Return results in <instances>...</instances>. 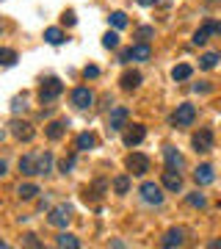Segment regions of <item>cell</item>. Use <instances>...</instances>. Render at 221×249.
I'll use <instances>...</instances> for the list:
<instances>
[{"label": "cell", "mask_w": 221, "mask_h": 249, "mask_svg": "<svg viewBox=\"0 0 221 249\" xmlns=\"http://www.w3.org/2000/svg\"><path fill=\"white\" fill-rule=\"evenodd\" d=\"M64 91V83L58 78H47L42 83V89H39V100H42V106H47V103H53L58 94Z\"/></svg>", "instance_id": "6da1fadb"}, {"label": "cell", "mask_w": 221, "mask_h": 249, "mask_svg": "<svg viewBox=\"0 0 221 249\" xmlns=\"http://www.w3.org/2000/svg\"><path fill=\"white\" fill-rule=\"evenodd\" d=\"M72 106L78 108V111H88V108L94 106V91L88 89V86L72 89Z\"/></svg>", "instance_id": "7a4b0ae2"}, {"label": "cell", "mask_w": 221, "mask_h": 249, "mask_svg": "<svg viewBox=\"0 0 221 249\" xmlns=\"http://www.w3.org/2000/svg\"><path fill=\"white\" fill-rule=\"evenodd\" d=\"M196 119V108L191 106V103H183V106H177L174 116H171V122L177 124V127H191Z\"/></svg>", "instance_id": "3957f363"}, {"label": "cell", "mask_w": 221, "mask_h": 249, "mask_svg": "<svg viewBox=\"0 0 221 249\" xmlns=\"http://www.w3.org/2000/svg\"><path fill=\"white\" fill-rule=\"evenodd\" d=\"M69 219H72V208L69 205H58V208H53L50 216H47V222L53 224V227H67Z\"/></svg>", "instance_id": "277c9868"}, {"label": "cell", "mask_w": 221, "mask_h": 249, "mask_svg": "<svg viewBox=\"0 0 221 249\" xmlns=\"http://www.w3.org/2000/svg\"><path fill=\"white\" fill-rule=\"evenodd\" d=\"M127 169H130V175H147L150 172V158L147 155H141V152H133L130 158H127Z\"/></svg>", "instance_id": "5b68a950"}, {"label": "cell", "mask_w": 221, "mask_h": 249, "mask_svg": "<svg viewBox=\"0 0 221 249\" xmlns=\"http://www.w3.org/2000/svg\"><path fill=\"white\" fill-rule=\"evenodd\" d=\"M191 144H194V150L199 155H207L213 150V130H199V133H194Z\"/></svg>", "instance_id": "8992f818"}, {"label": "cell", "mask_w": 221, "mask_h": 249, "mask_svg": "<svg viewBox=\"0 0 221 249\" xmlns=\"http://www.w3.org/2000/svg\"><path fill=\"white\" fill-rule=\"evenodd\" d=\"M141 199L147 205H160L163 202V191H160L158 183H144L141 186Z\"/></svg>", "instance_id": "52a82bcc"}, {"label": "cell", "mask_w": 221, "mask_h": 249, "mask_svg": "<svg viewBox=\"0 0 221 249\" xmlns=\"http://www.w3.org/2000/svg\"><path fill=\"white\" fill-rule=\"evenodd\" d=\"M144 136H147L144 124H127V130H124V147H138L144 142Z\"/></svg>", "instance_id": "ba28073f"}, {"label": "cell", "mask_w": 221, "mask_h": 249, "mask_svg": "<svg viewBox=\"0 0 221 249\" xmlns=\"http://www.w3.org/2000/svg\"><path fill=\"white\" fill-rule=\"evenodd\" d=\"M127 108L124 106H119V108H114L111 114H108V127L111 130H122V127H127Z\"/></svg>", "instance_id": "9c48e42d"}, {"label": "cell", "mask_w": 221, "mask_h": 249, "mask_svg": "<svg viewBox=\"0 0 221 249\" xmlns=\"http://www.w3.org/2000/svg\"><path fill=\"white\" fill-rule=\"evenodd\" d=\"M160 183H163V188H166V191H174V194L183 188V178H180V172H177V169H169V166H166V172H163Z\"/></svg>", "instance_id": "30bf717a"}, {"label": "cell", "mask_w": 221, "mask_h": 249, "mask_svg": "<svg viewBox=\"0 0 221 249\" xmlns=\"http://www.w3.org/2000/svg\"><path fill=\"white\" fill-rule=\"evenodd\" d=\"M11 133L17 136L19 142H31V139H34V124L31 122H19V119H14V122H11Z\"/></svg>", "instance_id": "8fae6325"}, {"label": "cell", "mask_w": 221, "mask_h": 249, "mask_svg": "<svg viewBox=\"0 0 221 249\" xmlns=\"http://www.w3.org/2000/svg\"><path fill=\"white\" fill-rule=\"evenodd\" d=\"M160 244H163L166 249H171V247H183V244H186V230H183V227H171V230H169L166 235H163V241H160Z\"/></svg>", "instance_id": "7c38bea8"}, {"label": "cell", "mask_w": 221, "mask_h": 249, "mask_svg": "<svg viewBox=\"0 0 221 249\" xmlns=\"http://www.w3.org/2000/svg\"><path fill=\"white\" fill-rule=\"evenodd\" d=\"M194 180L199 183V186H210L213 180H216V172H213V166H210V163H202V166H196Z\"/></svg>", "instance_id": "4fadbf2b"}, {"label": "cell", "mask_w": 221, "mask_h": 249, "mask_svg": "<svg viewBox=\"0 0 221 249\" xmlns=\"http://www.w3.org/2000/svg\"><path fill=\"white\" fill-rule=\"evenodd\" d=\"M163 158H166V166H169V169H177V172H180L183 166H186L183 155H180L174 147H166V150H163Z\"/></svg>", "instance_id": "5bb4252c"}, {"label": "cell", "mask_w": 221, "mask_h": 249, "mask_svg": "<svg viewBox=\"0 0 221 249\" xmlns=\"http://www.w3.org/2000/svg\"><path fill=\"white\" fill-rule=\"evenodd\" d=\"M64 133H67V122H64V119H58V122H50L47 127H44V136H47L50 142H58V139H64Z\"/></svg>", "instance_id": "9a60e30c"}, {"label": "cell", "mask_w": 221, "mask_h": 249, "mask_svg": "<svg viewBox=\"0 0 221 249\" xmlns=\"http://www.w3.org/2000/svg\"><path fill=\"white\" fill-rule=\"evenodd\" d=\"M130 58H133V61H150V58H152V47L147 45V42L133 45L130 47Z\"/></svg>", "instance_id": "2e32d148"}, {"label": "cell", "mask_w": 221, "mask_h": 249, "mask_svg": "<svg viewBox=\"0 0 221 249\" xmlns=\"http://www.w3.org/2000/svg\"><path fill=\"white\" fill-rule=\"evenodd\" d=\"M119 83H122V89H124V91L138 89V86H141V72H124Z\"/></svg>", "instance_id": "e0dca14e"}, {"label": "cell", "mask_w": 221, "mask_h": 249, "mask_svg": "<svg viewBox=\"0 0 221 249\" xmlns=\"http://www.w3.org/2000/svg\"><path fill=\"white\" fill-rule=\"evenodd\" d=\"M94 144H97L94 133H80L78 142H75V147H78V152H86V150H94Z\"/></svg>", "instance_id": "ac0fdd59"}, {"label": "cell", "mask_w": 221, "mask_h": 249, "mask_svg": "<svg viewBox=\"0 0 221 249\" xmlns=\"http://www.w3.org/2000/svg\"><path fill=\"white\" fill-rule=\"evenodd\" d=\"M50 169H53V155H50V152L36 155V172H39V175H47Z\"/></svg>", "instance_id": "d6986e66"}, {"label": "cell", "mask_w": 221, "mask_h": 249, "mask_svg": "<svg viewBox=\"0 0 221 249\" xmlns=\"http://www.w3.org/2000/svg\"><path fill=\"white\" fill-rule=\"evenodd\" d=\"M14 64H17V50L0 47V67H14Z\"/></svg>", "instance_id": "ffe728a7"}, {"label": "cell", "mask_w": 221, "mask_h": 249, "mask_svg": "<svg viewBox=\"0 0 221 249\" xmlns=\"http://www.w3.org/2000/svg\"><path fill=\"white\" fill-rule=\"evenodd\" d=\"M19 172H22V175H39V172H36V155L19 158Z\"/></svg>", "instance_id": "44dd1931"}, {"label": "cell", "mask_w": 221, "mask_h": 249, "mask_svg": "<svg viewBox=\"0 0 221 249\" xmlns=\"http://www.w3.org/2000/svg\"><path fill=\"white\" fill-rule=\"evenodd\" d=\"M36 194H39V186H36V183H22V186L17 188L19 199H34Z\"/></svg>", "instance_id": "7402d4cb"}, {"label": "cell", "mask_w": 221, "mask_h": 249, "mask_svg": "<svg viewBox=\"0 0 221 249\" xmlns=\"http://www.w3.org/2000/svg\"><path fill=\"white\" fill-rule=\"evenodd\" d=\"M44 39H47L50 45H64V39H67V36H64L61 28H47V31H44Z\"/></svg>", "instance_id": "603a6c76"}, {"label": "cell", "mask_w": 221, "mask_h": 249, "mask_svg": "<svg viewBox=\"0 0 221 249\" xmlns=\"http://www.w3.org/2000/svg\"><path fill=\"white\" fill-rule=\"evenodd\" d=\"M55 244H58V247H67V249H78L80 247V241L75 238V235H69V232H61V235L55 238Z\"/></svg>", "instance_id": "cb8c5ba5"}, {"label": "cell", "mask_w": 221, "mask_h": 249, "mask_svg": "<svg viewBox=\"0 0 221 249\" xmlns=\"http://www.w3.org/2000/svg\"><path fill=\"white\" fill-rule=\"evenodd\" d=\"M191 75H194V70H191L188 64H180V67H174V70H171V78H174V80H188Z\"/></svg>", "instance_id": "d4e9b609"}, {"label": "cell", "mask_w": 221, "mask_h": 249, "mask_svg": "<svg viewBox=\"0 0 221 249\" xmlns=\"http://www.w3.org/2000/svg\"><path fill=\"white\" fill-rule=\"evenodd\" d=\"M114 191L116 194H127V191H130V178H127V175H119V178L114 180Z\"/></svg>", "instance_id": "484cf974"}, {"label": "cell", "mask_w": 221, "mask_h": 249, "mask_svg": "<svg viewBox=\"0 0 221 249\" xmlns=\"http://www.w3.org/2000/svg\"><path fill=\"white\" fill-rule=\"evenodd\" d=\"M216 64H219V53H204L202 58H199V67H202V70H213Z\"/></svg>", "instance_id": "4316f807"}, {"label": "cell", "mask_w": 221, "mask_h": 249, "mask_svg": "<svg viewBox=\"0 0 221 249\" xmlns=\"http://www.w3.org/2000/svg\"><path fill=\"white\" fill-rule=\"evenodd\" d=\"M186 202L191 205V208H204V205H207V199H204V194L194 191V194H188V196H186Z\"/></svg>", "instance_id": "83f0119b"}, {"label": "cell", "mask_w": 221, "mask_h": 249, "mask_svg": "<svg viewBox=\"0 0 221 249\" xmlns=\"http://www.w3.org/2000/svg\"><path fill=\"white\" fill-rule=\"evenodd\" d=\"M108 19H111V25H114L116 31H122V28L127 25V14H122V11H114Z\"/></svg>", "instance_id": "f1b7e54d"}, {"label": "cell", "mask_w": 221, "mask_h": 249, "mask_svg": "<svg viewBox=\"0 0 221 249\" xmlns=\"http://www.w3.org/2000/svg\"><path fill=\"white\" fill-rule=\"evenodd\" d=\"M102 47H108V50L119 47V34H116V31H108V34L102 36Z\"/></svg>", "instance_id": "f546056e"}, {"label": "cell", "mask_w": 221, "mask_h": 249, "mask_svg": "<svg viewBox=\"0 0 221 249\" xmlns=\"http://www.w3.org/2000/svg\"><path fill=\"white\" fill-rule=\"evenodd\" d=\"M207 36H210V31H207V25H202V28L194 34V45H196V47L204 45V42H207Z\"/></svg>", "instance_id": "4dcf8cb0"}, {"label": "cell", "mask_w": 221, "mask_h": 249, "mask_svg": "<svg viewBox=\"0 0 221 249\" xmlns=\"http://www.w3.org/2000/svg\"><path fill=\"white\" fill-rule=\"evenodd\" d=\"M138 39H141V42H150L152 36H155V28H150V25H144V28H138Z\"/></svg>", "instance_id": "1f68e13d"}, {"label": "cell", "mask_w": 221, "mask_h": 249, "mask_svg": "<svg viewBox=\"0 0 221 249\" xmlns=\"http://www.w3.org/2000/svg\"><path fill=\"white\" fill-rule=\"evenodd\" d=\"M22 244H25V247H34V249H39V247H42V241L36 238L34 232H28V235H22Z\"/></svg>", "instance_id": "d6a6232c"}, {"label": "cell", "mask_w": 221, "mask_h": 249, "mask_svg": "<svg viewBox=\"0 0 221 249\" xmlns=\"http://www.w3.org/2000/svg\"><path fill=\"white\" fill-rule=\"evenodd\" d=\"M58 166H61V172H64V175H67V172H72V169H75V155H69V158H64L61 163H58Z\"/></svg>", "instance_id": "836d02e7"}, {"label": "cell", "mask_w": 221, "mask_h": 249, "mask_svg": "<svg viewBox=\"0 0 221 249\" xmlns=\"http://www.w3.org/2000/svg\"><path fill=\"white\" fill-rule=\"evenodd\" d=\"M11 111H14V114L25 111V97H14V103H11Z\"/></svg>", "instance_id": "e575fe53"}, {"label": "cell", "mask_w": 221, "mask_h": 249, "mask_svg": "<svg viewBox=\"0 0 221 249\" xmlns=\"http://www.w3.org/2000/svg\"><path fill=\"white\" fill-rule=\"evenodd\" d=\"M75 22H78V17H75V14H72V11H64V25H75Z\"/></svg>", "instance_id": "d590c367"}, {"label": "cell", "mask_w": 221, "mask_h": 249, "mask_svg": "<svg viewBox=\"0 0 221 249\" xmlns=\"http://www.w3.org/2000/svg\"><path fill=\"white\" fill-rule=\"evenodd\" d=\"M207 31L210 36H221V22H207Z\"/></svg>", "instance_id": "8d00e7d4"}, {"label": "cell", "mask_w": 221, "mask_h": 249, "mask_svg": "<svg viewBox=\"0 0 221 249\" xmlns=\"http://www.w3.org/2000/svg\"><path fill=\"white\" fill-rule=\"evenodd\" d=\"M97 75H100V70H97V67H86V70H83V78H97Z\"/></svg>", "instance_id": "74e56055"}, {"label": "cell", "mask_w": 221, "mask_h": 249, "mask_svg": "<svg viewBox=\"0 0 221 249\" xmlns=\"http://www.w3.org/2000/svg\"><path fill=\"white\" fill-rule=\"evenodd\" d=\"M194 91H202V94H204V91H210V86H207V83H196Z\"/></svg>", "instance_id": "f35d334b"}, {"label": "cell", "mask_w": 221, "mask_h": 249, "mask_svg": "<svg viewBox=\"0 0 221 249\" xmlns=\"http://www.w3.org/2000/svg\"><path fill=\"white\" fill-rule=\"evenodd\" d=\"M6 175V160H0V178Z\"/></svg>", "instance_id": "ab89813d"}, {"label": "cell", "mask_w": 221, "mask_h": 249, "mask_svg": "<svg viewBox=\"0 0 221 249\" xmlns=\"http://www.w3.org/2000/svg\"><path fill=\"white\" fill-rule=\"evenodd\" d=\"M141 6H155V0H138Z\"/></svg>", "instance_id": "60d3db41"}, {"label": "cell", "mask_w": 221, "mask_h": 249, "mask_svg": "<svg viewBox=\"0 0 221 249\" xmlns=\"http://www.w3.org/2000/svg\"><path fill=\"white\" fill-rule=\"evenodd\" d=\"M210 247H213V249H219V247H221V241H210Z\"/></svg>", "instance_id": "b9f144b4"}, {"label": "cell", "mask_w": 221, "mask_h": 249, "mask_svg": "<svg viewBox=\"0 0 221 249\" xmlns=\"http://www.w3.org/2000/svg\"><path fill=\"white\" fill-rule=\"evenodd\" d=\"M155 3H160V6H169V3H171V0H155Z\"/></svg>", "instance_id": "7bdbcfd3"}, {"label": "cell", "mask_w": 221, "mask_h": 249, "mask_svg": "<svg viewBox=\"0 0 221 249\" xmlns=\"http://www.w3.org/2000/svg\"><path fill=\"white\" fill-rule=\"evenodd\" d=\"M3 136H6V133H3V130H0V142H3Z\"/></svg>", "instance_id": "ee69618b"}, {"label": "cell", "mask_w": 221, "mask_h": 249, "mask_svg": "<svg viewBox=\"0 0 221 249\" xmlns=\"http://www.w3.org/2000/svg\"><path fill=\"white\" fill-rule=\"evenodd\" d=\"M0 31H3V19H0Z\"/></svg>", "instance_id": "f6af8a7d"}, {"label": "cell", "mask_w": 221, "mask_h": 249, "mask_svg": "<svg viewBox=\"0 0 221 249\" xmlns=\"http://www.w3.org/2000/svg\"><path fill=\"white\" fill-rule=\"evenodd\" d=\"M219 108H221V103H219Z\"/></svg>", "instance_id": "bcb514c9"}]
</instances>
